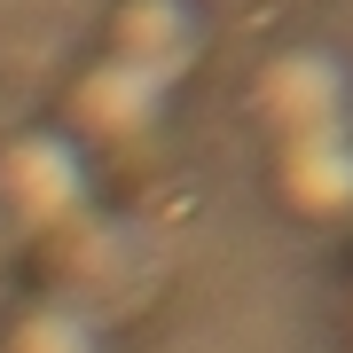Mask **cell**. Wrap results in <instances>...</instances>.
<instances>
[{"instance_id":"6da1fadb","label":"cell","mask_w":353,"mask_h":353,"mask_svg":"<svg viewBox=\"0 0 353 353\" xmlns=\"http://www.w3.org/2000/svg\"><path fill=\"white\" fill-rule=\"evenodd\" d=\"M16 353H94V330L71 314V306H48L16 330Z\"/></svg>"}]
</instances>
